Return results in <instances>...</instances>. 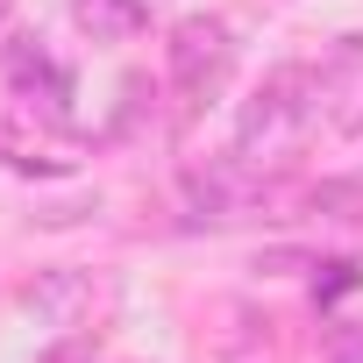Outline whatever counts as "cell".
Returning a JSON list of instances; mask_svg holds the SVG:
<instances>
[{
	"label": "cell",
	"mask_w": 363,
	"mask_h": 363,
	"mask_svg": "<svg viewBox=\"0 0 363 363\" xmlns=\"http://www.w3.org/2000/svg\"><path fill=\"white\" fill-rule=\"evenodd\" d=\"M235 72V29L221 15H186L171 29V86L186 107H207Z\"/></svg>",
	"instance_id": "1"
},
{
	"label": "cell",
	"mask_w": 363,
	"mask_h": 363,
	"mask_svg": "<svg viewBox=\"0 0 363 363\" xmlns=\"http://www.w3.org/2000/svg\"><path fill=\"white\" fill-rule=\"evenodd\" d=\"M320 271H328V278H320V285H313V292H320V299H342V292H349V285H356V278H363V271H356V264H320Z\"/></svg>",
	"instance_id": "8"
},
{
	"label": "cell",
	"mask_w": 363,
	"mask_h": 363,
	"mask_svg": "<svg viewBox=\"0 0 363 363\" xmlns=\"http://www.w3.org/2000/svg\"><path fill=\"white\" fill-rule=\"evenodd\" d=\"M306 200H313V214H328V221H363V171H356V178H320Z\"/></svg>",
	"instance_id": "6"
},
{
	"label": "cell",
	"mask_w": 363,
	"mask_h": 363,
	"mask_svg": "<svg viewBox=\"0 0 363 363\" xmlns=\"http://www.w3.org/2000/svg\"><path fill=\"white\" fill-rule=\"evenodd\" d=\"M306 121H313V72H306V65H278V72L257 86V100H242L235 143L257 150V143H278V135H292V128H306Z\"/></svg>",
	"instance_id": "2"
},
{
	"label": "cell",
	"mask_w": 363,
	"mask_h": 363,
	"mask_svg": "<svg viewBox=\"0 0 363 363\" xmlns=\"http://www.w3.org/2000/svg\"><path fill=\"white\" fill-rule=\"evenodd\" d=\"M328 363H363V320H342L328 335Z\"/></svg>",
	"instance_id": "7"
},
{
	"label": "cell",
	"mask_w": 363,
	"mask_h": 363,
	"mask_svg": "<svg viewBox=\"0 0 363 363\" xmlns=\"http://www.w3.org/2000/svg\"><path fill=\"white\" fill-rule=\"evenodd\" d=\"M22 299H29L36 313H50L57 328H72V313H79V306H86L93 292H86V278H43V285H29Z\"/></svg>",
	"instance_id": "5"
},
{
	"label": "cell",
	"mask_w": 363,
	"mask_h": 363,
	"mask_svg": "<svg viewBox=\"0 0 363 363\" xmlns=\"http://www.w3.org/2000/svg\"><path fill=\"white\" fill-rule=\"evenodd\" d=\"M8 79H15V93L29 100V107H43L50 121H65L72 114V72L43 50V36H8Z\"/></svg>",
	"instance_id": "3"
},
{
	"label": "cell",
	"mask_w": 363,
	"mask_h": 363,
	"mask_svg": "<svg viewBox=\"0 0 363 363\" xmlns=\"http://www.w3.org/2000/svg\"><path fill=\"white\" fill-rule=\"evenodd\" d=\"M72 22L93 43H135L150 29V8H143V0H72Z\"/></svg>",
	"instance_id": "4"
}]
</instances>
